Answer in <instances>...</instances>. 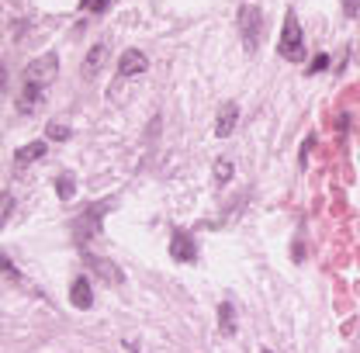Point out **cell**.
<instances>
[{"instance_id":"obj_1","label":"cell","mask_w":360,"mask_h":353,"mask_svg":"<svg viewBox=\"0 0 360 353\" xmlns=\"http://www.w3.org/2000/svg\"><path fill=\"white\" fill-rule=\"evenodd\" d=\"M59 73V56L56 52H45L39 59H32L21 73V94H18V111H32L35 101L42 97V90L56 80Z\"/></svg>"},{"instance_id":"obj_2","label":"cell","mask_w":360,"mask_h":353,"mask_svg":"<svg viewBox=\"0 0 360 353\" xmlns=\"http://www.w3.org/2000/svg\"><path fill=\"white\" fill-rule=\"evenodd\" d=\"M277 52L284 56V59H291V63H298L302 56H305V39H302V25H298V18L288 11V18H284V28H281V42H277Z\"/></svg>"},{"instance_id":"obj_3","label":"cell","mask_w":360,"mask_h":353,"mask_svg":"<svg viewBox=\"0 0 360 353\" xmlns=\"http://www.w3.org/2000/svg\"><path fill=\"white\" fill-rule=\"evenodd\" d=\"M260 28H264V14H260V7H253V4L239 7V32H243V45H246L250 52L260 45Z\"/></svg>"},{"instance_id":"obj_4","label":"cell","mask_w":360,"mask_h":353,"mask_svg":"<svg viewBox=\"0 0 360 353\" xmlns=\"http://www.w3.org/2000/svg\"><path fill=\"white\" fill-rule=\"evenodd\" d=\"M149 70V59H146V52H139V49H125V56H122V63H118V77H142Z\"/></svg>"},{"instance_id":"obj_5","label":"cell","mask_w":360,"mask_h":353,"mask_svg":"<svg viewBox=\"0 0 360 353\" xmlns=\"http://www.w3.org/2000/svg\"><path fill=\"white\" fill-rule=\"evenodd\" d=\"M170 257L180 260V264H194V260H198V246H194V239H191L187 232H174V239H170Z\"/></svg>"},{"instance_id":"obj_6","label":"cell","mask_w":360,"mask_h":353,"mask_svg":"<svg viewBox=\"0 0 360 353\" xmlns=\"http://www.w3.org/2000/svg\"><path fill=\"white\" fill-rule=\"evenodd\" d=\"M45 156V142H28V146H21V149H14V170L21 174L25 167H32L35 160H42Z\"/></svg>"},{"instance_id":"obj_7","label":"cell","mask_w":360,"mask_h":353,"mask_svg":"<svg viewBox=\"0 0 360 353\" xmlns=\"http://www.w3.org/2000/svg\"><path fill=\"white\" fill-rule=\"evenodd\" d=\"M236 122H239V108L232 104V101H225L222 108H219V122H215V135L219 139H229L232 129H236Z\"/></svg>"},{"instance_id":"obj_8","label":"cell","mask_w":360,"mask_h":353,"mask_svg":"<svg viewBox=\"0 0 360 353\" xmlns=\"http://www.w3.org/2000/svg\"><path fill=\"white\" fill-rule=\"evenodd\" d=\"M70 302H73L77 309H90V305H94V291H90L87 277H77V281L70 284Z\"/></svg>"},{"instance_id":"obj_9","label":"cell","mask_w":360,"mask_h":353,"mask_svg":"<svg viewBox=\"0 0 360 353\" xmlns=\"http://www.w3.org/2000/svg\"><path fill=\"white\" fill-rule=\"evenodd\" d=\"M219 329H222L225 336L236 333V309H232V302H222V305H219Z\"/></svg>"},{"instance_id":"obj_10","label":"cell","mask_w":360,"mask_h":353,"mask_svg":"<svg viewBox=\"0 0 360 353\" xmlns=\"http://www.w3.org/2000/svg\"><path fill=\"white\" fill-rule=\"evenodd\" d=\"M104 56H108V52H104V45H94V49H90V56H87V63H84V77H94V70H101V63H104Z\"/></svg>"},{"instance_id":"obj_11","label":"cell","mask_w":360,"mask_h":353,"mask_svg":"<svg viewBox=\"0 0 360 353\" xmlns=\"http://www.w3.org/2000/svg\"><path fill=\"white\" fill-rule=\"evenodd\" d=\"M56 194H59V198H63V201H70V198H73V194H77V180H73V176H59V180H56Z\"/></svg>"},{"instance_id":"obj_12","label":"cell","mask_w":360,"mask_h":353,"mask_svg":"<svg viewBox=\"0 0 360 353\" xmlns=\"http://www.w3.org/2000/svg\"><path fill=\"white\" fill-rule=\"evenodd\" d=\"M90 264H94V267H97V270H101V277H104L108 284H122V274H118L115 267L108 264V260H90Z\"/></svg>"},{"instance_id":"obj_13","label":"cell","mask_w":360,"mask_h":353,"mask_svg":"<svg viewBox=\"0 0 360 353\" xmlns=\"http://www.w3.org/2000/svg\"><path fill=\"white\" fill-rule=\"evenodd\" d=\"M66 135H70L66 125H59V122H52V125H49V139H52V142H63Z\"/></svg>"},{"instance_id":"obj_14","label":"cell","mask_w":360,"mask_h":353,"mask_svg":"<svg viewBox=\"0 0 360 353\" xmlns=\"http://www.w3.org/2000/svg\"><path fill=\"white\" fill-rule=\"evenodd\" d=\"M80 4H84V11H90V14H101V11H108L111 0H80Z\"/></svg>"},{"instance_id":"obj_15","label":"cell","mask_w":360,"mask_h":353,"mask_svg":"<svg viewBox=\"0 0 360 353\" xmlns=\"http://www.w3.org/2000/svg\"><path fill=\"white\" fill-rule=\"evenodd\" d=\"M229 174H232V163H229V160H219V163H215V176H219V180H229Z\"/></svg>"},{"instance_id":"obj_16","label":"cell","mask_w":360,"mask_h":353,"mask_svg":"<svg viewBox=\"0 0 360 353\" xmlns=\"http://www.w3.org/2000/svg\"><path fill=\"white\" fill-rule=\"evenodd\" d=\"M326 66H329V56H319V59H312L309 73H319V70H326Z\"/></svg>"},{"instance_id":"obj_17","label":"cell","mask_w":360,"mask_h":353,"mask_svg":"<svg viewBox=\"0 0 360 353\" xmlns=\"http://www.w3.org/2000/svg\"><path fill=\"white\" fill-rule=\"evenodd\" d=\"M11 219V194H4V222Z\"/></svg>"},{"instance_id":"obj_18","label":"cell","mask_w":360,"mask_h":353,"mask_svg":"<svg viewBox=\"0 0 360 353\" xmlns=\"http://www.w3.org/2000/svg\"><path fill=\"white\" fill-rule=\"evenodd\" d=\"M347 4V14H357V0H343Z\"/></svg>"},{"instance_id":"obj_19","label":"cell","mask_w":360,"mask_h":353,"mask_svg":"<svg viewBox=\"0 0 360 353\" xmlns=\"http://www.w3.org/2000/svg\"><path fill=\"white\" fill-rule=\"evenodd\" d=\"M125 350H129V353H139V350H135V347H125Z\"/></svg>"},{"instance_id":"obj_20","label":"cell","mask_w":360,"mask_h":353,"mask_svg":"<svg viewBox=\"0 0 360 353\" xmlns=\"http://www.w3.org/2000/svg\"><path fill=\"white\" fill-rule=\"evenodd\" d=\"M260 353H270V350H260Z\"/></svg>"}]
</instances>
